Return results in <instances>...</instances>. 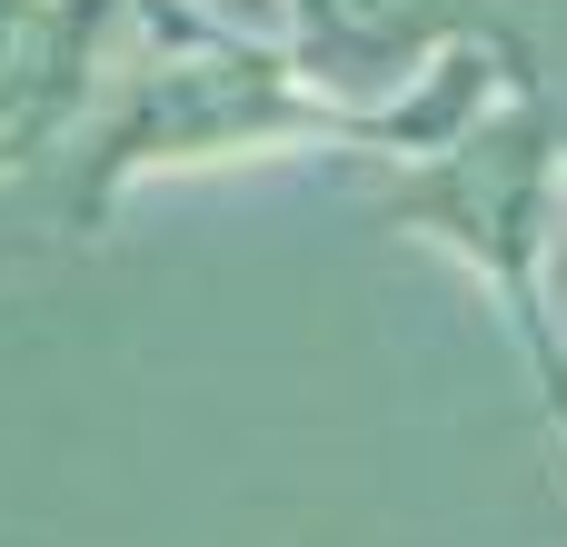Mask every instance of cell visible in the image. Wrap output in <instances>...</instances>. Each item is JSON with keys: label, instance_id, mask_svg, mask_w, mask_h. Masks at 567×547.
I'll list each match as a JSON object with an SVG mask.
<instances>
[{"label": "cell", "instance_id": "cell-5", "mask_svg": "<svg viewBox=\"0 0 567 547\" xmlns=\"http://www.w3.org/2000/svg\"><path fill=\"white\" fill-rule=\"evenodd\" d=\"M558 159H567V110H558Z\"/></svg>", "mask_w": 567, "mask_h": 547}, {"label": "cell", "instance_id": "cell-3", "mask_svg": "<svg viewBox=\"0 0 567 547\" xmlns=\"http://www.w3.org/2000/svg\"><path fill=\"white\" fill-rule=\"evenodd\" d=\"M518 10L528 0H289V50H299V70L329 100L379 110V90L429 80L458 50L538 60L528 30H518Z\"/></svg>", "mask_w": 567, "mask_h": 547}, {"label": "cell", "instance_id": "cell-4", "mask_svg": "<svg viewBox=\"0 0 567 547\" xmlns=\"http://www.w3.org/2000/svg\"><path fill=\"white\" fill-rule=\"evenodd\" d=\"M120 10L130 0H0V159H30L80 120Z\"/></svg>", "mask_w": 567, "mask_h": 547}, {"label": "cell", "instance_id": "cell-1", "mask_svg": "<svg viewBox=\"0 0 567 547\" xmlns=\"http://www.w3.org/2000/svg\"><path fill=\"white\" fill-rule=\"evenodd\" d=\"M130 60L120 70V100L80 159V219H100L140 169H179V159H259V149H369V159H429L449 149L508 80H538V60H508V50H458L439 60L409 100H379V110H349L329 100L289 40H239L219 30L209 10L189 0H130Z\"/></svg>", "mask_w": 567, "mask_h": 547}, {"label": "cell", "instance_id": "cell-2", "mask_svg": "<svg viewBox=\"0 0 567 547\" xmlns=\"http://www.w3.org/2000/svg\"><path fill=\"white\" fill-rule=\"evenodd\" d=\"M558 100L548 80H508L449 149L409 159L389 189H379V219L409 229V239H439L449 259L478 269V289H498V319L508 339L528 349L538 369V399L567 438V339L548 319V239H558Z\"/></svg>", "mask_w": 567, "mask_h": 547}, {"label": "cell", "instance_id": "cell-6", "mask_svg": "<svg viewBox=\"0 0 567 547\" xmlns=\"http://www.w3.org/2000/svg\"><path fill=\"white\" fill-rule=\"evenodd\" d=\"M558 10H567V0H558Z\"/></svg>", "mask_w": 567, "mask_h": 547}]
</instances>
